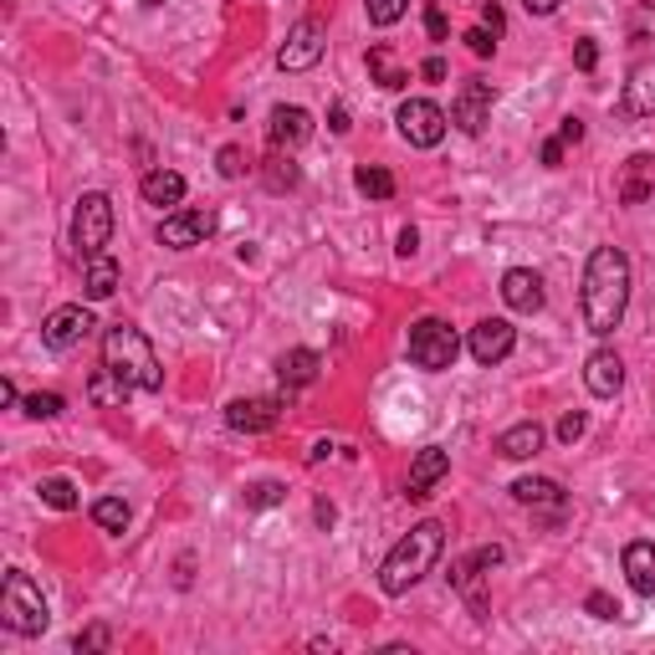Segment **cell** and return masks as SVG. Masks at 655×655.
<instances>
[{"instance_id":"cell-1","label":"cell","mask_w":655,"mask_h":655,"mask_svg":"<svg viewBox=\"0 0 655 655\" xmlns=\"http://www.w3.org/2000/svg\"><path fill=\"white\" fill-rule=\"evenodd\" d=\"M630 307V256L620 246H594L584 267V323L589 333L609 338Z\"/></svg>"},{"instance_id":"cell-2","label":"cell","mask_w":655,"mask_h":655,"mask_svg":"<svg viewBox=\"0 0 655 655\" xmlns=\"http://www.w3.org/2000/svg\"><path fill=\"white\" fill-rule=\"evenodd\" d=\"M440 548H446V522H436V518L415 522V527H410V533L385 554V563H379V589H385L389 599L410 594L425 573L436 569Z\"/></svg>"},{"instance_id":"cell-3","label":"cell","mask_w":655,"mask_h":655,"mask_svg":"<svg viewBox=\"0 0 655 655\" xmlns=\"http://www.w3.org/2000/svg\"><path fill=\"white\" fill-rule=\"evenodd\" d=\"M102 364H108L118 379H129L134 389H144V395H154V389L165 385L159 353H154V343L144 338V328H134V323H113V328H108V338H102Z\"/></svg>"},{"instance_id":"cell-4","label":"cell","mask_w":655,"mask_h":655,"mask_svg":"<svg viewBox=\"0 0 655 655\" xmlns=\"http://www.w3.org/2000/svg\"><path fill=\"white\" fill-rule=\"evenodd\" d=\"M0 624H5L11 635H41L51 624V609H47V599H41L32 573H21V569L5 573V584H0Z\"/></svg>"},{"instance_id":"cell-5","label":"cell","mask_w":655,"mask_h":655,"mask_svg":"<svg viewBox=\"0 0 655 655\" xmlns=\"http://www.w3.org/2000/svg\"><path fill=\"white\" fill-rule=\"evenodd\" d=\"M456 353H461V338L446 318H421L410 328V364L425 374H440L456 364Z\"/></svg>"},{"instance_id":"cell-6","label":"cell","mask_w":655,"mask_h":655,"mask_svg":"<svg viewBox=\"0 0 655 655\" xmlns=\"http://www.w3.org/2000/svg\"><path fill=\"white\" fill-rule=\"evenodd\" d=\"M113 241V201L102 195V190H87L83 201H77V210H72V246H77V256H98L102 246Z\"/></svg>"},{"instance_id":"cell-7","label":"cell","mask_w":655,"mask_h":655,"mask_svg":"<svg viewBox=\"0 0 655 655\" xmlns=\"http://www.w3.org/2000/svg\"><path fill=\"white\" fill-rule=\"evenodd\" d=\"M395 123H400V138L410 144V149H436L440 138H446V129H451L446 108L430 102V98H404L400 113H395Z\"/></svg>"},{"instance_id":"cell-8","label":"cell","mask_w":655,"mask_h":655,"mask_svg":"<svg viewBox=\"0 0 655 655\" xmlns=\"http://www.w3.org/2000/svg\"><path fill=\"white\" fill-rule=\"evenodd\" d=\"M323 51H328V32H323V21L303 16L292 32H287V41L277 47V68L282 72H307L323 62Z\"/></svg>"},{"instance_id":"cell-9","label":"cell","mask_w":655,"mask_h":655,"mask_svg":"<svg viewBox=\"0 0 655 655\" xmlns=\"http://www.w3.org/2000/svg\"><path fill=\"white\" fill-rule=\"evenodd\" d=\"M216 210H174V216L159 220V246L169 252H190V246H201L216 235Z\"/></svg>"},{"instance_id":"cell-10","label":"cell","mask_w":655,"mask_h":655,"mask_svg":"<svg viewBox=\"0 0 655 655\" xmlns=\"http://www.w3.org/2000/svg\"><path fill=\"white\" fill-rule=\"evenodd\" d=\"M512 343H518V328H512L507 318H482L476 328H471V338H466L471 359H476L482 369H492V364H502L507 353H512Z\"/></svg>"},{"instance_id":"cell-11","label":"cell","mask_w":655,"mask_h":655,"mask_svg":"<svg viewBox=\"0 0 655 655\" xmlns=\"http://www.w3.org/2000/svg\"><path fill=\"white\" fill-rule=\"evenodd\" d=\"M87 333H93V313H87L83 303L57 307V313H47V323H41V343H47V349H57V353L77 349Z\"/></svg>"},{"instance_id":"cell-12","label":"cell","mask_w":655,"mask_h":655,"mask_svg":"<svg viewBox=\"0 0 655 655\" xmlns=\"http://www.w3.org/2000/svg\"><path fill=\"white\" fill-rule=\"evenodd\" d=\"M487 113H492V83H482V77L461 83V93H456V102H451V123H456V129L476 138L482 129H487Z\"/></svg>"},{"instance_id":"cell-13","label":"cell","mask_w":655,"mask_h":655,"mask_svg":"<svg viewBox=\"0 0 655 655\" xmlns=\"http://www.w3.org/2000/svg\"><path fill=\"white\" fill-rule=\"evenodd\" d=\"M282 404L287 400H271V395H256V400H231L226 404V425L241 430V436H262L271 425L282 421Z\"/></svg>"},{"instance_id":"cell-14","label":"cell","mask_w":655,"mask_h":655,"mask_svg":"<svg viewBox=\"0 0 655 655\" xmlns=\"http://www.w3.org/2000/svg\"><path fill=\"white\" fill-rule=\"evenodd\" d=\"M267 138L271 149H303L307 138H313V113L298 108V102H282V108H271V123H267Z\"/></svg>"},{"instance_id":"cell-15","label":"cell","mask_w":655,"mask_h":655,"mask_svg":"<svg viewBox=\"0 0 655 655\" xmlns=\"http://www.w3.org/2000/svg\"><path fill=\"white\" fill-rule=\"evenodd\" d=\"M487 563L471 554V558H456L451 563V589L466 599V609L476 615V620H487Z\"/></svg>"},{"instance_id":"cell-16","label":"cell","mask_w":655,"mask_h":655,"mask_svg":"<svg viewBox=\"0 0 655 655\" xmlns=\"http://www.w3.org/2000/svg\"><path fill=\"white\" fill-rule=\"evenodd\" d=\"M512 497H518L522 507L543 512L548 522H558L563 507H569V497H563V487H558L554 476H522V482H512Z\"/></svg>"},{"instance_id":"cell-17","label":"cell","mask_w":655,"mask_h":655,"mask_svg":"<svg viewBox=\"0 0 655 655\" xmlns=\"http://www.w3.org/2000/svg\"><path fill=\"white\" fill-rule=\"evenodd\" d=\"M446 471H451V451H440V446H425L415 461H410V482H404V497H415L425 502L436 482H446Z\"/></svg>"},{"instance_id":"cell-18","label":"cell","mask_w":655,"mask_h":655,"mask_svg":"<svg viewBox=\"0 0 655 655\" xmlns=\"http://www.w3.org/2000/svg\"><path fill=\"white\" fill-rule=\"evenodd\" d=\"M624 118H651L655 113V57L635 62L630 77H624V98H620Z\"/></svg>"},{"instance_id":"cell-19","label":"cell","mask_w":655,"mask_h":655,"mask_svg":"<svg viewBox=\"0 0 655 655\" xmlns=\"http://www.w3.org/2000/svg\"><path fill=\"white\" fill-rule=\"evenodd\" d=\"M584 385H589V395H599V400H615V395L624 389V364H620V353H615V349H594V353H589Z\"/></svg>"},{"instance_id":"cell-20","label":"cell","mask_w":655,"mask_h":655,"mask_svg":"<svg viewBox=\"0 0 655 655\" xmlns=\"http://www.w3.org/2000/svg\"><path fill=\"white\" fill-rule=\"evenodd\" d=\"M502 303L512 313H538L543 307V277L533 267H512L502 277Z\"/></svg>"},{"instance_id":"cell-21","label":"cell","mask_w":655,"mask_h":655,"mask_svg":"<svg viewBox=\"0 0 655 655\" xmlns=\"http://www.w3.org/2000/svg\"><path fill=\"white\" fill-rule=\"evenodd\" d=\"M83 292H87V303H108L118 292V262L108 252L98 256H87L83 262Z\"/></svg>"},{"instance_id":"cell-22","label":"cell","mask_w":655,"mask_h":655,"mask_svg":"<svg viewBox=\"0 0 655 655\" xmlns=\"http://www.w3.org/2000/svg\"><path fill=\"white\" fill-rule=\"evenodd\" d=\"M624 579L640 599H655V543H630L624 548Z\"/></svg>"},{"instance_id":"cell-23","label":"cell","mask_w":655,"mask_h":655,"mask_svg":"<svg viewBox=\"0 0 655 655\" xmlns=\"http://www.w3.org/2000/svg\"><path fill=\"white\" fill-rule=\"evenodd\" d=\"M318 374H323V359L313 349H287L282 359H277V379H282L287 389H307Z\"/></svg>"},{"instance_id":"cell-24","label":"cell","mask_w":655,"mask_h":655,"mask_svg":"<svg viewBox=\"0 0 655 655\" xmlns=\"http://www.w3.org/2000/svg\"><path fill=\"white\" fill-rule=\"evenodd\" d=\"M538 451H543V425L538 421H522V425H512V430L497 436V456H502V461H527V456H538Z\"/></svg>"},{"instance_id":"cell-25","label":"cell","mask_w":655,"mask_h":655,"mask_svg":"<svg viewBox=\"0 0 655 655\" xmlns=\"http://www.w3.org/2000/svg\"><path fill=\"white\" fill-rule=\"evenodd\" d=\"M655 190V159L651 154H635L624 165V180H620V205H645Z\"/></svg>"},{"instance_id":"cell-26","label":"cell","mask_w":655,"mask_h":655,"mask_svg":"<svg viewBox=\"0 0 655 655\" xmlns=\"http://www.w3.org/2000/svg\"><path fill=\"white\" fill-rule=\"evenodd\" d=\"M138 195L149 205H180L185 201V174H174V169H149V174L138 180Z\"/></svg>"},{"instance_id":"cell-27","label":"cell","mask_w":655,"mask_h":655,"mask_svg":"<svg viewBox=\"0 0 655 655\" xmlns=\"http://www.w3.org/2000/svg\"><path fill=\"white\" fill-rule=\"evenodd\" d=\"M129 379H118L113 369H108V364H102V369H93V379H87V400L98 404V410H118V404L129 400Z\"/></svg>"},{"instance_id":"cell-28","label":"cell","mask_w":655,"mask_h":655,"mask_svg":"<svg viewBox=\"0 0 655 655\" xmlns=\"http://www.w3.org/2000/svg\"><path fill=\"white\" fill-rule=\"evenodd\" d=\"M353 190H359L364 201H389V195H395V174L379 165H359L353 169Z\"/></svg>"},{"instance_id":"cell-29","label":"cell","mask_w":655,"mask_h":655,"mask_svg":"<svg viewBox=\"0 0 655 655\" xmlns=\"http://www.w3.org/2000/svg\"><path fill=\"white\" fill-rule=\"evenodd\" d=\"M369 72H374V83L389 87V93H400V87L410 83V72L395 62V51H389V47H374L369 51Z\"/></svg>"},{"instance_id":"cell-30","label":"cell","mask_w":655,"mask_h":655,"mask_svg":"<svg viewBox=\"0 0 655 655\" xmlns=\"http://www.w3.org/2000/svg\"><path fill=\"white\" fill-rule=\"evenodd\" d=\"M624 32L635 47H655V0H635L630 16H624Z\"/></svg>"},{"instance_id":"cell-31","label":"cell","mask_w":655,"mask_h":655,"mask_svg":"<svg viewBox=\"0 0 655 655\" xmlns=\"http://www.w3.org/2000/svg\"><path fill=\"white\" fill-rule=\"evenodd\" d=\"M262 180H267V190H277V195H282V190H298V180H303V169L292 165V154H271L267 159V169H262Z\"/></svg>"},{"instance_id":"cell-32","label":"cell","mask_w":655,"mask_h":655,"mask_svg":"<svg viewBox=\"0 0 655 655\" xmlns=\"http://www.w3.org/2000/svg\"><path fill=\"white\" fill-rule=\"evenodd\" d=\"M93 522H98L102 533H123L129 527V502L123 497H98L93 502Z\"/></svg>"},{"instance_id":"cell-33","label":"cell","mask_w":655,"mask_h":655,"mask_svg":"<svg viewBox=\"0 0 655 655\" xmlns=\"http://www.w3.org/2000/svg\"><path fill=\"white\" fill-rule=\"evenodd\" d=\"M21 410H26L32 421H57V415L68 410V400H62L57 389H41V395H26V400H21Z\"/></svg>"},{"instance_id":"cell-34","label":"cell","mask_w":655,"mask_h":655,"mask_svg":"<svg viewBox=\"0 0 655 655\" xmlns=\"http://www.w3.org/2000/svg\"><path fill=\"white\" fill-rule=\"evenodd\" d=\"M41 502L57 507V512H72V507H77V487H72L68 476H47V482H41Z\"/></svg>"},{"instance_id":"cell-35","label":"cell","mask_w":655,"mask_h":655,"mask_svg":"<svg viewBox=\"0 0 655 655\" xmlns=\"http://www.w3.org/2000/svg\"><path fill=\"white\" fill-rule=\"evenodd\" d=\"M364 11H369V26H395V21H404L410 0H364Z\"/></svg>"},{"instance_id":"cell-36","label":"cell","mask_w":655,"mask_h":655,"mask_svg":"<svg viewBox=\"0 0 655 655\" xmlns=\"http://www.w3.org/2000/svg\"><path fill=\"white\" fill-rule=\"evenodd\" d=\"M287 497L282 482H256V487H246V507H277Z\"/></svg>"},{"instance_id":"cell-37","label":"cell","mask_w":655,"mask_h":655,"mask_svg":"<svg viewBox=\"0 0 655 655\" xmlns=\"http://www.w3.org/2000/svg\"><path fill=\"white\" fill-rule=\"evenodd\" d=\"M584 430H589L584 410H569V415H563V421H558V440H563V446H573V440L584 436Z\"/></svg>"},{"instance_id":"cell-38","label":"cell","mask_w":655,"mask_h":655,"mask_svg":"<svg viewBox=\"0 0 655 655\" xmlns=\"http://www.w3.org/2000/svg\"><path fill=\"white\" fill-rule=\"evenodd\" d=\"M216 159H220V174H226V180H241V169H246V154L235 149V144H226Z\"/></svg>"},{"instance_id":"cell-39","label":"cell","mask_w":655,"mask_h":655,"mask_svg":"<svg viewBox=\"0 0 655 655\" xmlns=\"http://www.w3.org/2000/svg\"><path fill=\"white\" fill-rule=\"evenodd\" d=\"M584 609L594 615V620H620V605L609 599V594H589L584 599Z\"/></svg>"},{"instance_id":"cell-40","label":"cell","mask_w":655,"mask_h":655,"mask_svg":"<svg viewBox=\"0 0 655 655\" xmlns=\"http://www.w3.org/2000/svg\"><path fill=\"white\" fill-rule=\"evenodd\" d=\"M573 62H579V72H594V68H599V47H594V36H579V47H573Z\"/></svg>"},{"instance_id":"cell-41","label":"cell","mask_w":655,"mask_h":655,"mask_svg":"<svg viewBox=\"0 0 655 655\" xmlns=\"http://www.w3.org/2000/svg\"><path fill=\"white\" fill-rule=\"evenodd\" d=\"M108 640H113V635H108V624H93V630H87V635H77V651H108Z\"/></svg>"},{"instance_id":"cell-42","label":"cell","mask_w":655,"mask_h":655,"mask_svg":"<svg viewBox=\"0 0 655 655\" xmlns=\"http://www.w3.org/2000/svg\"><path fill=\"white\" fill-rule=\"evenodd\" d=\"M466 47L476 51V57H492V51H497V32H482V26H476V32H466Z\"/></svg>"},{"instance_id":"cell-43","label":"cell","mask_w":655,"mask_h":655,"mask_svg":"<svg viewBox=\"0 0 655 655\" xmlns=\"http://www.w3.org/2000/svg\"><path fill=\"white\" fill-rule=\"evenodd\" d=\"M395 252H400V256H415V252H421V231H415V226H404V231H400V246H395Z\"/></svg>"},{"instance_id":"cell-44","label":"cell","mask_w":655,"mask_h":655,"mask_svg":"<svg viewBox=\"0 0 655 655\" xmlns=\"http://www.w3.org/2000/svg\"><path fill=\"white\" fill-rule=\"evenodd\" d=\"M425 32H430V41H446V16H440L436 5L425 11Z\"/></svg>"},{"instance_id":"cell-45","label":"cell","mask_w":655,"mask_h":655,"mask_svg":"<svg viewBox=\"0 0 655 655\" xmlns=\"http://www.w3.org/2000/svg\"><path fill=\"white\" fill-rule=\"evenodd\" d=\"M543 165L548 169L563 165V138H548V144H543Z\"/></svg>"},{"instance_id":"cell-46","label":"cell","mask_w":655,"mask_h":655,"mask_svg":"<svg viewBox=\"0 0 655 655\" xmlns=\"http://www.w3.org/2000/svg\"><path fill=\"white\" fill-rule=\"evenodd\" d=\"M482 21H487L492 32L502 36V26H507V21H502V5H497V0H492V5H482Z\"/></svg>"},{"instance_id":"cell-47","label":"cell","mask_w":655,"mask_h":655,"mask_svg":"<svg viewBox=\"0 0 655 655\" xmlns=\"http://www.w3.org/2000/svg\"><path fill=\"white\" fill-rule=\"evenodd\" d=\"M328 129H333V134H349V108H343V102H333V113H328Z\"/></svg>"},{"instance_id":"cell-48","label":"cell","mask_w":655,"mask_h":655,"mask_svg":"<svg viewBox=\"0 0 655 655\" xmlns=\"http://www.w3.org/2000/svg\"><path fill=\"white\" fill-rule=\"evenodd\" d=\"M558 138H563V144H579V138H584V123H579V118H563Z\"/></svg>"},{"instance_id":"cell-49","label":"cell","mask_w":655,"mask_h":655,"mask_svg":"<svg viewBox=\"0 0 655 655\" xmlns=\"http://www.w3.org/2000/svg\"><path fill=\"white\" fill-rule=\"evenodd\" d=\"M522 11H527V16H554L558 0H522Z\"/></svg>"},{"instance_id":"cell-50","label":"cell","mask_w":655,"mask_h":655,"mask_svg":"<svg viewBox=\"0 0 655 655\" xmlns=\"http://www.w3.org/2000/svg\"><path fill=\"white\" fill-rule=\"evenodd\" d=\"M425 77H430V83H440V77H446V62H440V57H430V62H425Z\"/></svg>"},{"instance_id":"cell-51","label":"cell","mask_w":655,"mask_h":655,"mask_svg":"<svg viewBox=\"0 0 655 655\" xmlns=\"http://www.w3.org/2000/svg\"><path fill=\"white\" fill-rule=\"evenodd\" d=\"M328 456H333V446H328V440H318V446H313V451H307V461H313V466H318V461H328Z\"/></svg>"},{"instance_id":"cell-52","label":"cell","mask_w":655,"mask_h":655,"mask_svg":"<svg viewBox=\"0 0 655 655\" xmlns=\"http://www.w3.org/2000/svg\"><path fill=\"white\" fill-rule=\"evenodd\" d=\"M476 558H482V563H487V569H497V563H502V548H482V554H476Z\"/></svg>"},{"instance_id":"cell-53","label":"cell","mask_w":655,"mask_h":655,"mask_svg":"<svg viewBox=\"0 0 655 655\" xmlns=\"http://www.w3.org/2000/svg\"><path fill=\"white\" fill-rule=\"evenodd\" d=\"M144 5H165V0H144Z\"/></svg>"}]
</instances>
